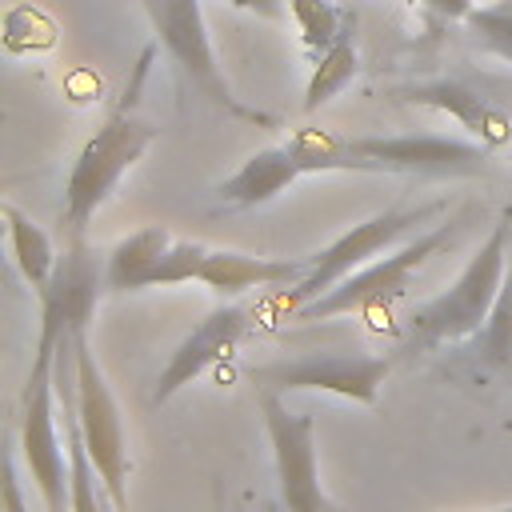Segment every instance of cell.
<instances>
[{"instance_id": "cell-1", "label": "cell", "mask_w": 512, "mask_h": 512, "mask_svg": "<svg viewBox=\"0 0 512 512\" xmlns=\"http://www.w3.org/2000/svg\"><path fill=\"white\" fill-rule=\"evenodd\" d=\"M284 148L292 160L312 172H380V176H424V180H456L484 176L488 148L460 136L404 132V136H336L328 128H296Z\"/></svg>"}, {"instance_id": "cell-19", "label": "cell", "mask_w": 512, "mask_h": 512, "mask_svg": "<svg viewBox=\"0 0 512 512\" xmlns=\"http://www.w3.org/2000/svg\"><path fill=\"white\" fill-rule=\"evenodd\" d=\"M360 72V52H356V40H352V28L328 48L316 56V68L308 76V88H304V112H316L320 104H328L332 96H340Z\"/></svg>"}, {"instance_id": "cell-18", "label": "cell", "mask_w": 512, "mask_h": 512, "mask_svg": "<svg viewBox=\"0 0 512 512\" xmlns=\"http://www.w3.org/2000/svg\"><path fill=\"white\" fill-rule=\"evenodd\" d=\"M4 220H8V244H12V260H16V268H20V276L32 284V292L40 296L44 288H48V280H52V272H56V248H52V240H48V232L36 224V220H28L16 204H4Z\"/></svg>"}, {"instance_id": "cell-26", "label": "cell", "mask_w": 512, "mask_h": 512, "mask_svg": "<svg viewBox=\"0 0 512 512\" xmlns=\"http://www.w3.org/2000/svg\"><path fill=\"white\" fill-rule=\"evenodd\" d=\"M496 512H512V504H508V508H496Z\"/></svg>"}, {"instance_id": "cell-21", "label": "cell", "mask_w": 512, "mask_h": 512, "mask_svg": "<svg viewBox=\"0 0 512 512\" xmlns=\"http://www.w3.org/2000/svg\"><path fill=\"white\" fill-rule=\"evenodd\" d=\"M464 24H468L472 40H476L484 52H492V56H500V60L512 64V0L480 4V8H472V12L464 16Z\"/></svg>"}, {"instance_id": "cell-27", "label": "cell", "mask_w": 512, "mask_h": 512, "mask_svg": "<svg viewBox=\"0 0 512 512\" xmlns=\"http://www.w3.org/2000/svg\"><path fill=\"white\" fill-rule=\"evenodd\" d=\"M108 512H116V508H112V504H108Z\"/></svg>"}, {"instance_id": "cell-17", "label": "cell", "mask_w": 512, "mask_h": 512, "mask_svg": "<svg viewBox=\"0 0 512 512\" xmlns=\"http://www.w3.org/2000/svg\"><path fill=\"white\" fill-rule=\"evenodd\" d=\"M464 356L484 376L512 380V256H508V272H504L500 296H496V304L488 312V324L468 340Z\"/></svg>"}, {"instance_id": "cell-14", "label": "cell", "mask_w": 512, "mask_h": 512, "mask_svg": "<svg viewBox=\"0 0 512 512\" xmlns=\"http://www.w3.org/2000/svg\"><path fill=\"white\" fill-rule=\"evenodd\" d=\"M316 256L300 260H272V256H244L228 248H208L200 264V284H208L220 296H236L248 288H280V284H300L312 272Z\"/></svg>"}, {"instance_id": "cell-12", "label": "cell", "mask_w": 512, "mask_h": 512, "mask_svg": "<svg viewBox=\"0 0 512 512\" xmlns=\"http://www.w3.org/2000/svg\"><path fill=\"white\" fill-rule=\"evenodd\" d=\"M252 328V312L244 304H220L212 308L168 356V364L156 376L152 388V404H168L184 384H192L200 372H208L216 360H224L228 352H236V344L248 336Z\"/></svg>"}, {"instance_id": "cell-4", "label": "cell", "mask_w": 512, "mask_h": 512, "mask_svg": "<svg viewBox=\"0 0 512 512\" xmlns=\"http://www.w3.org/2000/svg\"><path fill=\"white\" fill-rule=\"evenodd\" d=\"M140 4L152 20L156 44L164 48L168 64L176 68L180 84L192 96H200L216 112H224L232 120H244V124H256V128H276L280 124L272 112H260V108L244 104L232 92V84L224 80V68L216 64V52H212V36H208L200 0H140Z\"/></svg>"}, {"instance_id": "cell-8", "label": "cell", "mask_w": 512, "mask_h": 512, "mask_svg": "<svg viewBox=\"0 0 512 512\" xmlns=\"http://www.w3.org/2000/svg\"><path fill=\"white\" fill-rule=\"evenodd\" d=\"M440 212H444V200H428V204H412V208H384V212H376V216L352 224V228H348L344 236H336L324 252H316L312 272H308L300 284L288 288V308L296 312V308L320 300V296L332 292L344 276H352L356 268L372 264V256L384 252L392 240H400V236H408V232H424L420 224L432 220V216H440Z\"/></svg>"}, {"instance_id": "cell-13", "label": "cell", "mask_w": 512, "mask_h": 512, "mask_svg": "<svg viewBox=\"0 0 512 512\" xmlns=\"http://www.w3.org/2000/svg\"><path fill=\"white\" fill-rule=\"evenodd\" d=\"M388 96L400 100V104H416V108H432V112L452 116L468 132V140L484 144L488 152L504 148L512 140V116L492 96H484L480 88H472L464 80H448V76H440V80H412V84L388 88Z\"/></svg>"}, {"instance_id": "cell-7", "label": "cell", "mask_w": 512, "mask_h": 512, "mask_svg": "<svg viewBox=\"0 0 512 512\" xmlns=\"http://www.w3.org/2000/svg\"><path fill=\"white\" fill-rule=\"evenodd\" d=\"M76 424L92 468L104 484V496L116 512H128V448H124V420L116 396L88 348V336H76Z\"/></svg>"}, {"instance_id": "cell-2", "label": "cell", "mask_w": 512, "mask_h": 512, "mask_svg": "<svg viewBox=\"0 0 512 512\" xmlns=\"http://www.w3.org/2000/svg\"><path fill=\"white\" fill-rule=\"evenodd\" d=\"M508 236H512V204L492 224L484 244L468 256L460 276L440 296H432L428 304H420L408 316V324L400 332V344H396V356H416V352H428V348H440V344H452V340H472L488 324V312L500 296L508 256H512Z\"/></svg>"}, {"instance_id": "cell-9", "label": "cell", "mask_w": 512, "mask_h": 512, "mask_svg": "<svg viewBox=\"0 0 512 512\" xmlns=\"http://www.w3.org/2000/svg\"><path fill=\"white\" fill-rule=\"evenodd\" d=\"M392 372V356L368 352H308L288 364H272L256 372L260 392H332L356 404H376L384 376Z\"/></svg>"}, {"instance_id": "cell-25", "label": "cell", "mask_w": 512, "mask_h": 512, "mask_svg": "<svg viewBox=\"0 0 512 512\" xmlns=\"http://www.w3.org/2000/svg\"><path fill=\"white\" fill-rule=\"evenodd\" d=\"M416 4H424L428 12H436L444 20H464L472 12V0H416Z\"/></svg>"}, {"instance_id": "cell-10", "label": "cell", "mask_w": 512, "mask_h": 512, "mask_svg": "<svg viewBox=\"0 0 512 512\" xmlns=\"http://www.w3.org/2000/svg\"><path fill=\"white\" fill-rule=\"evenodd\" d=\"M260 416L276 460L280 500L288 512H328L320 492V468H316V420L312 412H292L284 396L260 392Z\"/></svg>"}, {"instance_id": "cell-23", "label": "cell", "mask_w": 512, "mask_h": 512, "mask_svg": "<svg viewBox=\"0 0 512 512\" xmlns=\"http://www.w3.org/2000/svg\"><path fill=\"white\" fill-rule=\"evenodd\" d=\"M4 512H28L24 492H20V476H16V456L4 452Z\"/></svg>"}, {"instance_id": "cell-20", "label": "cell", "mask_w": 512, "mask_h": 512, "mask_svg": "<svg viewBox=\"0 0 512 512\" xmlns=\"http://www.w3.org/2000/svg\"><path fill=\"white\" fill-rule=\"evenodd\" d=\"M288 12L300 28V40L308 52H328L356 20L340 8H332L328 0H288Z\"/></svg>"}, {"instance_id": "cell-24", "label": "cell", "mask_w": 512, "mask_h": 512, "mask_svg": "<svg viewBox=\"0 0 512 512\" xmlns=\"http://www.w3.org/2000/svg\"><path fill=\"white\" fill-rule=\"evenodd\" d=\"M228 4L260 16V20H284V8H288V0H228Z\"/></svg>"}, {"instance_id": "cell-16", "label": "cell", "mask_w": 512, "mask_h": 512, "mask_svg": "<svg viewBox=\"0 0 512 512\" xmlns=\"http://www.w3.org/2000/svg\"><path fill=\"white\" fill-rule=\"evenodd\" d=\"M176 236L160 224L152 228H136L128 232L124 240L112 244V252L104 256V284L108 292H144L152 288V272L164 256V248L172 244Z\"/></svg>"}, {"instance_id": "cell-5", "label": "cell", "mask_w": 512, "mask_h": 512, "mask_svg": "<svg viewBox=\"0 0 512 512\" xmlns=\"http://www.w3.org/2000/svg\"><path fill=\"white\" fill-rule=\"evenodd\" d=\"M56 340H36L32 372L20 396V456L44 500V512H72L68 452L56 436Z\"/></svg>"}, {"instance_id": "cell-15", "label": "cell", "mask_w": 512, "mask_h": 512, "mask_svg": "<svg viewBox=\"0 0 512 512\" xmlns=\"http://www.w3.org/2000/svg\"><path fill=\"white\" fill-rule=\"evenodd\" d=\"M300 176H304V168L292 160V152L284 144H272V148L252 152L228 180H220L216 196H220V204H232V208H260V204L276 200Z\"/></svg>"}, {"instance_id": "cell-11", "label": "cell", "mask_w": 512, "mask_h": 512, "mask_svg": "<svg viewBox=\"0 0 512 512\" xmlns=\"http://www.w3.org/2000/svg\"><path fill=\"white\" fill-rule=\"evenodd\" d=\"M100 288H108L104 284V264L84 244V236L68 240L64 256L56 260V272H52L48 288L40 292V340H60V336L88 332Z\"/></svg>"}, {"instance_id": "cell-22", "label": "cell", "mask_w": 512, "mask_h": 512, "mask_svg": "<svg viewBox=\"0 0 512 512\" xmlns=\"http://www.w3.org/2000/svg\"><path fill=\"white\" fill-rule=\"evenodd\" d=\"M208 244L196 240H172L152 272V288H168V284H184V280H200V264H204Z\"/></svg>"}, {"instance_id": "cell-3", "label": "cell", "mask_w": 512, "mask_h": 512, "mask_svg": "<svg viewBox=\"0 0 512 512\" xmlns=\"http://www.w3.org/2000/svg\"><path fill=\"white\" fill-rule=\"evenodd\" d=\"M148 56H152V52L140 56L136 80L128 84L124 100H120L116 112L88 136V144L80 148V156H76V164H72V172H68L64 208H60L64 228H68V240H80V236H84V228H88V220L96 216V208L112 196V188L120 184V176L148 152V144H152L156 132H160L156 124H148V120L136 116V88H140V80H144V72H148Z\"/></svg>"}, {"instance_id": "cell-6", "label": "cell", "mask_w": 512, "mask_h": 512, "mask_svg": "<svg viewBox=\"0 0 512 512\" xmlns=\"http://www.w3.org/2000/svg\"><path fill=\"white\" fill-rule=\"evenodd\" d=\"M464 216H452V220H440L424 232H416L404 248L356 268L352 276H344L332 292H324L320 300L296 308V320H332V316H344V312H376V308H388L392 300L404 296L408 288V276L420 272L444 244H452V236L460 232Z\"/></svg>"}]
</instances>
